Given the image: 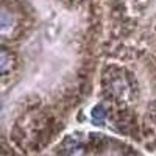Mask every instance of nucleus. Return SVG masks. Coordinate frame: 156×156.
<instances>
[{"instance_id":"1","label":"nucleus","mask_w":156,"mask_h":156,"mask_svg":"<svg viewBox=\"0 0 156 156\" xmlns=\"http://www.w3.org/2000/svg\"><path fill=\"white\" fill-rule=\"evenodd\" d=\"M92 117L95 122H103V119H105V111H103V108H95L92 112Z\"/></svg>"}]
</instances>
